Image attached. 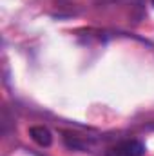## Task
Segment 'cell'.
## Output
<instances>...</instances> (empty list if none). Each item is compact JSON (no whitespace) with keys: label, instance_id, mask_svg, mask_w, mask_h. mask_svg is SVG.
<instances>
[{"label":"cell","instance_id":"3957f363","mask_svg":"<svg viewBox=\"0 0 154 156\" xmlns=\"http://www.w3.org/2000/svg\"><path fill=\"white\" fill-rule=\"evenodd\" d=\"M152 2H154V0H152Z\"/></svg>","mask_w":154,"mask_h":156},{"label":"cell","instance_id":"6da1fadb","mask_svg":"<svg viewBox=\"0 0 154 156\" xmlns=\"http://www.w3.org/2000/svg\"><path fill=\"white\" fill-rule=\"evenodd\" d=\"M145 144L138 138H125L107 149L105 156H143Z\"/></svg>","mask_w":154,"mask_h":156},{"label":"cell","instance_id":"7a4b0ae2","mask_svg":"<svg viewBox=\"0 0 154 156\" xmlns=\"http://www.w3.org/2000/svg\"><path fill=\"white\" fill-rule=\"evenodd\" d=\"M29 134H31V138L38 144L40 147H49V145L53 144V134H51V131H49L47 127H44V125H35V127H31V129H29Z\"/></svg>","mask_w":154,"mask_h":156}]
</instances>
